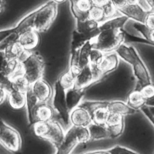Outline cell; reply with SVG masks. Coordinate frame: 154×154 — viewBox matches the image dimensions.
Returning a JSON list of instances; mask_svg holds the SVG:
<instances>
[{
  "instance_id": "6da1fadb",
  "label": "cell",
  "mask_w": 154,
  "mask_h": 154,
  "mask_svg": "<svg viewBox=\"0 0 154 154\" xmlns=\"http://www.w3.org/2000/svg\"><path fill=\"white\" fill-rule=\"evenodd\" d=\"M125 33L122 28L100 31L96 37L91 40L92 47L103 52L116 51L125 41Z\"/></svg>"
},
{
  "instance_id": "7a4b0ae2",
  "label": "cell",
  "mask_w": 154,
  "mask_h": 154,
  "mask_svg": "<svg viewBox=\"0 0 154 154\" xmlns=\"http://www.w3.org/2000/svg\"><path fill=\"white\" fill-rule=\"evenodd\" d=\"M32 127L37 137L49 141L56 147L61 144L65 135L62 126L55 121L36 122Z\"/></svg>"
},
{
  "instance_id": "3957f363",
  "label": "cell",
  "mask_w": 154,
  "mask_h": 154,
  "mask_svg": "<svg viewBox=\"0 0 154 154\" xmlns=\"http://www.w3.org/2000/svg\"><path fill=\"white\" fill-rule=\"evenodd\" d=\"M122 59L132 66L134 74L142 87L152 83L146 66L134 47L130 46L124 52Z\"/></svg>"
},
{
  "instance_id": "277c9868",
  "label": "cell",
  "mask_w": 154,
  "mask_h": 154,
  "mask_svg": "<svg viewBox=\"0 0 154 154\" xmlns=\"http://www.w3.org/2000/svg\"><path fill=\"white\" fill-rule=\"evenodd\" d=\"M57 13V3L51 1L35 10L32 29L37 32L46 31L54 20Z\"/></svg>"
},
{
  "instance_id": "5b68a950",
  "label": "cell",
  "mask_w": 154,
  "mask_h": 154,
  "mask_svg": "<svg viewBox=\"0 0 154 154\" xmlns=\"http://www.w3.org/2000/svg\"><path fill=\"white\" fill-rule=\"evenodd\" d=\"M0 142L6 150L12 153H17L21 149L22 138L20 133L2 120L0 125Z\"/></svg>"
},
{
  "instance_id": "8992f818",
  "label": "cell",
  "mask_w": 154,
  "mask_h": 154,
  "mask_svg": "<svg viewBox=\"0 0 154 154\" xmlns=\"http://www.w3.org/2000/svg\"><path fill=\"white\" fill-rule=\"evenodd\" d=\"M21 63L23 74L31 84L42 78L45 63L38 55L31 53Z\"/></svg>"
},
{
  "instance_id": "52a82bcc",
  "label": "cell",
  "mask_w": 154,
  "mask_h": 154,
  "mask_svg": "<svg viewBox=\"0 0 154 154\" xmlns=\"http://www.w3.org/2000/svg\"><path fill=\"white\" fill-rule=\"evenodd\" d=\"M65 90L59 84L58 81L54 85V93L52 105L54 110L65 125H68L70 122V113L66 102Z\"/></svg>"
},
{
  "instance_id": "ba28073f",
  "label": "cell",
  "mask_w": 154,
  "mask_h": 154,
  "mask_svg": "<svg viewBox=\"0 0 154 154\" xmlns=\"http://www.w3.org/2000/svg\"><path fill=\"white\" fill-rule=\"evenodd\" d=\"M54 116V109L46 103L38 102L31 111L27 113L29 125L36 122H49L52 120Z\"/></svg>"
},
{
  "instance_id": "9c48e42d",
  "label": "cell",
  "mask_w": 154,
  "mask_h": 154,
  "mask_svg": "<svg viewBox=\"0 0 154 154\" xmlns=\"http://www.w3.org/2000/svg\"><path fill=\"white\" fill-rule=\"evenodd\" d=\"M102 76V75L97 69L89 64L83 67L76 76L73 87L85 89L87 87L98 81Z\"/></svg>"
},
{
  "instance_id": "30bf717a",
  "label": "cell",
  "mask_w": 154,
  "mask_h": 154,
  "mask_svg": "<svg viewBox=\"0 0 154 154\" xmlns=\"http://www.w3.org/2000/svg\"><path fill=\"white\" fill-rule=\"evenodd\" d=\"M120 13L132 19L138 23L144 24L146 17L149 12L145 11L137 2L128 3L126 5L117 10Z\"/></svg>"
},
{
  "instance_id": "8fae6325",
  "label": "cell",
  "mask_w": 154,
  "mask_h": 154,
  "mask_svg": "<svg viewBox=\"0 0 154 154\" xmlns=\"http://www.w3.org/2000/svg\"><path fill=\"white\" fill-rule=\"evenodd\" d=\"M79 143L76 134V128L72 126L66 132L62 142L57 147L55 154H70Z\"/></svg>"
},
{
  "instance_id": "7c38bea8",
  "label": "cell",
  "mask_w": 154,
  "mask_h": 154,
  "mask_svg": "<svg viewBox=\"0 0 154 154\" xmlns=\"http://www.w3.org/2000/svg\"><path fill=\"white\" fill-rule=\"evenodd\" d=\"M31 88L39 102L47 103L52 96V90L51 85L42 78L32 83Z\"/></svg>"
},
{
  "instance_id": "4fadbf2b",
  "label": "cell",
  "mask_w": 154,
  "mask_h": 154,
  "mask_svg": "<svg viewBox=\"0 0 154 154\" xmlns=\"http://www.w3.org/2000/svg\"><path fill=\"white\" fill-rule=\"evenodd\" d=\"M1 55L7 60L16 59L22 63L31 54L28 50L24 49L17 42L8 46L4 51H1Z\"/></svg>"
},
{
  "instance_id": "5bb4252c",
  "label": "cell",
  "mask_w": 154,
  "mask_h": 154,
  "mask_svg": "<svg viewBox=\"0 0 154 154\" xmlns=\"http://www.w3.org/2000/svg\"><path fill=\"white\" fill-rule=\"evenodd\" d=\"M2 63L1 69V75L7 76L11 79L18 75H23L22 63L17 60L13 59L7 60L2 56Z\"/></svg>"
},
{
  "instance_id": "9a60e30c",
  "label": "cell",
  "mask_w": 154,
  "mask_h": 154,
  "mask_svg": "<svg viewBox=\"0 0 154 154\" xmlns=\"http://www.w3.org/2000/svg\"><path fill=\"white\" fill-rule=\"evenodd\" d=\"M70 122L76 127H88L91 123L90 114L85 109L77 106L70 113Z\"/></svg>"
},
{
  "instance_id": "2e32d148",
  "label": "cell",
  "mask_w": 154,
  "mask_h": 154,
  "mask_svg": "<svg viewBox=\"0 0 154 154\" xmlns=\"http://www.w3.org/2000/svg\"><path fill=\"white\" fill-rule=\"evenodd\" d=\"M119 64V58L117 53H109L104 55L101 62L96 67L103 76L116 69Z\"/></svg>"
},
{
  "instance_id": "e0dca14e",
  "label": "cell",
  "mask_w": 154,
  "mask_h": 154,
  "mask_svg": "<svg viewBox=\"0 0 154 154\" xmlns=\"http://www.w3.org/2000/svg\"><path fill=\"white\" fill-rule=\"evenodd\" d=\"M100 32L99 28L90 32H79L74 31L72 35V51H78L88 41L96 37Z\"/></svg>"
},
{
  "instance_id": "ac0fdd59",
  "label": "cell",
  "mask_w": 154,
  "mask_h": 154,
  "mask_svg": "<svg viewBox=\"0 0 154 154\" xmlns=\"http://www.w3.org/2000/svg\"><path fill=\"white\" fill-rule=\"evenodd\" d=\"M38 38L37 31L31 28L25 31L20 35L18 42L24 49L29 51L37 46L39 41Z\"/></svg>"
},
{
  "instance_id": "d6986e66",
  "label": "cell",
  "mask_w": 154,
  "mask_h": 154,
  "mask_svg": "<svg viewBox=\"0 0 154 154\" xmlns=\"http://www.w3.org/2000/svg\"><path fill=\"white\" fill-rule=\"evenodd\" d=\"M85 89L72 87L66 90V99L67 108L70 112L78 106L84 95Z\"/></svg>"
},
{
  "instance_id": "ffe728a7",
  "label": "cell",
  "mask_w": 154,
  "mask_h": 154,
  "mask_svg": "<svg viewBox=\"0 0 154 154\" xmlns=\"http://www.w3.org/2000/svg\"><path fill=\"white\" fill-rule=\"evenodd\" d=\"M107 109L109 112L122 116L131 115L135 113L136 110L130 107L126 102L122 100H112L109 102Z\"/></svg>"
},
{
  "instance_id": "44dd1931",
  "label": "cell",
  "mask_w": 154,
  "mask_h": 154,
  "mask_svg": "<svg viewBox=\"0 0 154 154\" xmlns=\"http://www.w3.org/2000/svg\"><path fill=\"white\" fill-rule=\"evenodd\" d=\"M7 99L9 105L14 109H21L26 106V94L13 90L9 92Z\"/></svg>"
},
{
  "instance_id": "7402d4cb",
  "label": "cell",
  "mask_w": 154,
  "mask_h": 154,
  "mask_svg": "<svg viewBox=\"0 0 154 154\" xmlns=\"http://www.w3.org/2000/svg\"><path fill=\"white\" fill-rule=\"evenodd\" d=\"M88 129L90 135V140H100L109 138V134L106 125L91 123Z\"/></svg>"
},
{
  "instance_id": "603a6c76",
  "label": "cell",
  "mask_w": 154,
  "mask_h": 154,
  "mask_svg": "<svg viewBox=\"0 0 154 154\" xmlns=\"http://www.w3.org/2000/svg\"><path fill=\"white\" fill-rule=\"evenodd\" d=\"M126 103L130 107L137 111L141 109L146 105V100L140 90H135L128 94Z\"/></svg>"
},
{
  "instance_id": "cb8c5ba5",
  "label": "cell",
  "mask_w": 154,
  "mask_h": 154,
  "mask_svg": "<svg viewBox=\"0 0 154 154\" xmlns=\"http://www.w3.org/2000/svg\"><path fill=\"white\" fill-rule=\"evenodd\" d=\"M11 87L12 90H15L24 94L30 89L31 84L23 75H18L11 79Z\"/></svg>"
},
{
  "instance_id": "d4e9b609",
  "label": "cell",
  "mask_w": 154,
  "mask_h": 154,
  "mask_svg": "<svg viewBox=\"0 0 154 154\" xmlns=\"http://www.w3.org/2000/svg\"><path fill=\"white\" fill-rule=\"evenodd\" d=\"M129 18L124 15L113 19H109L100 23L99 26L100 31L108 29L122 28Z\"/></svg>"
},
{
  "instance_id": "484cf974",
  "label": "cell",
  "mask_w": 154,
  "mask_h": 154,
  "mask_svg": "<svg viewBox=\"0 0 154 154\" xmlns=\"http://www.w3.org/2000/svg\"><path fill=\"white\" fill-rule=\"evenodd\" d=\"M92 47L91 40L87 42L79 51V66L81 69L90 64V54Z\"/></svg>"
},
{
  "instance_id": "4316f807",
  "label": "cell",
  "mask_w": 154,
  "mask_h": 154,
  "mask_svg": "<svg viewBox=\"0 0 154 154\" xmlns=\"http://www.w3.org/2000/svg\"><path fill=\"white\" fill-rule=\"evenodd\" d=\"M100 24V22L90 18L84 21H76V31L79 32H90L98 29Z\"/></svg>"
},
{
  "instance_id": "83f0119b",
  "label": "cell",
  "mask_w": 154,
  "mask_h": 154,
  "mask_svg": "<svg viewBox=\"0 0 154 154\" xmlns=\"http://www.w3.org/2000/svg\"><path fill=\"white\" fill-rule=\"evenodd\" d=\"M75 79L76 77L69 69L60 75L58 79V82L65 90H67L74 87Z\"/></svg>"
},
{
  "instance_id": "f1b7e54d",
  "label": "cell",
  "mask_w": 154,
  "mask_h": 154,
  "mask_svg": "<svg viewBox=\"0 0 154 154\" xmlns=\"http://www.w3.org/2000/svg\"><path fill=\"white\" fill-rule=\"evenodd\" d=\"M109 102L103 100H94V101H85L79 104L81 106L89 112L91 114L94 111L100 108H107Z\"/></svg>"
},
{
  "instance_id": "f546056e",
  "label": "cell",
  "mask_w": 154,
  "mask_h": 154,
  "mask_svg": "<svg viewBox=\"0 0 154 154\" xmlns=\"http://www.w3.org/2000/svg\"><path fill=\"white\" fill-rule=\"evenodd\" d=\"M140 90L146 100V105L154 106V85L152 83L145 85Z\"/></svg>"
},
{
  "instance_id": "4dcf8cb0",
  "label": "cell",
  "mask_w": 154,
  "mask_h": 154,
  "mask_svg": "<svg viewBox=\"0 0 154 154\" xmlns=\"http://www.w3.org/2000/svg\"><path fill=\"white\" fill-rule=\"evenodd\" d=\"M109 112L107 108H100L93 112L90 115L92 122L98 125H105Z\"/></svg>"
},
{
  "instance_id": "1f68e13d",
  "label": "cell",
  "mask_w": 154,
  "mask_h": 154,
  "mask_svg": "<svg viewBox=\"0 0 154 154\" xmlns=\"http://www.w3.org/2000/svg\"><path fill=\"white\" fill-rule=\"evenodd\" d=\"M89 18L102 23L105 20L102 7L93 4L89 11Z\"/></svg>"
},
{
  "instance_id": "d6a6232c",
  "label": "cell",
  "mask_w": 154,
  "mask_h": 154,
  "mask_svg": "<svg viewBox=\"0 0 154 154\" xmlns=\"http://www.w3.org/2000/svg\"><path fill=\"white\" fill-rule=\"evenodd\" d=\"M104 54L101 51L92 48L90 54V64L93 67H97L103 58Z\"/></svg>"
},
{
  "instance_id": "836d02e7",
  "label": "cell",
  "mask_w": 154,
  "mask_h": 154,
  "mask_svg": "<svg viewBox=\"0 0 154 154\" xmlns=\"http://www.w3.org/2000/svg\"><path fill=\"white\" fill-rule=\"evenodd\" d=\"M71 10L73 15L76 18V21H84L89 19V12H83L76 7L73 0H70Z\"/></svg>"
},
{
  "instance_id": "e575fe53",
  "label": "cell",
  "mask_w": 154,
  "mask_h": 154,
  "mask_svg": "<svg viewBox=\"0 0 154 154\" xmlns=\"http://www.w3.org/2000/svg\"><path fill=\"white\" fill-rule=\"evenodd\" d=\"M76 134L79 143H85L90 140L88 127H76Z\"/></svg>"
},
{
  "instance_id": "d590c367",
  "label": "cell",
  "mask_w": 154,
  "mask_h": 154,
  "mask_svg": "<svg viewBox=\"0 0 154 154\" xmlns=\"http://www.w3.org/2000/svg\"><path fill=\"white\" fill-rule=\"evenodd\" d=\"M106 127L109 132V138H116L122 134L125 127V122H122L120 123Z\"/></svg>"
},
{
  "instance_id": "8d00e7d4",
  "label": "cell",
  "mask_w": 154,
  "mask_h": 154,
  "mask_svg": "<svg viewBox=\"0 0 154 154\" xmlns=\"http://www.w3.org/2000/svg\"><path fill=\"white\" fill-rule=\"evenodd\" d=\"M102 7L103 9L105 20L106 19H109L110 17L113 16L117 10V9L114 7V5L110 1L102 5Z\"/></svg>"
},
{
  "instance_id": "74e56055",
  "label": "cell",
  "mask_w": 154,
  "mask_h": 154,
  "mask_svg": "<svg viewBox=\"0 0 154 154\" xmlns=\"http://www.w3.org/2000/svg\"><path fill=\"white\" fill-rule=\"evenodd\" d=\"M111 154H140L125 147L116 145L108 150Z\"/></svg>"
},
{
  "instance_id": "f35d334b",
  "label": "cell",
  "mask_w": 154,
  "mask_h": 154,
  "mask_svg": "<svg viewBox=\"0 0 154 154\" xmlns=\"http://www.w3.org/2000/svg\"><path fill=\"white\" fill-rule=\"evenodd\" d=\"M122 122H125L123 116L109 112L108 116L105 125L106 126H112V125L120 123Z\"/></svg>"
},
{
  "instance_id": "ab89813d",
  "label": "cell",
  "mask_w": 154,
  "mask_h": 154,
  "mask_svg": "<svg viewBox=\"0 0 154 154\" xmlns=\"http://www.w3.org/2000/svg\"><path fill=\"white\" fill-rule=\"evenodd\" d=\"M79 10L83 12H89L93 5L91 0H73Z\"/></svg>"
},
{
  "instance_id": "60d3db41",
  "label": "cell",
  "mask_w": 154,
  "mask_h": 154,
  "mask_svg": "<svg viewBox=\"0 0 154 154\" xmlns=\"http://www.w3.org/2000/svg\"><path fill=\"white\" fill-rule=\"evenodd\" d=\"M144 25L150 29H154V12H149L145 20Z\"/></svg>"
},
{
  "instance_id": "b9f144b4",
  "label": "cell",
  "mask_w": 154,
  "mask_h": 154,
  "mask_svg": "<svg viewBox=\"0 0 154 154\" xmlns=\"http://www.w3.org/2000/svg\"><path fill=\"white\" fill-rule=\"evenodd\" d=\"M140 110L144 114V115L146 116V117L150 121V122L154 126V116L151 113L149 107L147 105H144L143 107L141 108V109Z\"/></svg>"
},
{
  "instance_id": "7bdbcfd3",
  "label": "cell",
  "mask_w": 154,
  "mask_h": 154,
  "mask_svg": "<svg viewBox=\"0 0 154 154\" xmlns=\"http://www.w3.org/2000/svg\"><path fill=\"white\" fill-rule=\"evenodd\" d=\"M9 94V91L2 86H1L0 89V103L2 104L7 98Z\"/></svg>"
},
{
  "instance_id": "ee69618b",
  "label": "cell",
  "mask_w": 154,
  "mask_h": 154,
  "mask_svg": "<svg viewBox=\"0 0 154 154\" xmlns=\"http://www.w3.org/2000/svg\"><path fill=\"white\" fill-rule=\"evenodd\" d=\"M114 7L118 10L128 4V0H109Z\"/></svg>"
},
{
  "instance_id": "f6af8a7d",
  "label": "cell",
  "mask_w": 154,
  "mask_h": 154,
  "mask_svg": "<svg viewBox=\"0 0 154 154\" xmlns=\"http://www.w3.org/2000/svg\"><path fill=\"white\" fill-rule=\"evenodd\" d=\"M91 1L94 5L102 7V5L109 2V0H91Z\"/></svg>"
},
{
  "instance_id": "bcb514c9",
  "label": "cell",
  "mask_w": 154,
  "mask_h": 154,
  "mask_svg": "<svg viewBox=\"0 0 154 154\" xmlns=\"http://www.w3.org/2000/svg\"><path fill=\"white\" fill-rule=\"evenodd\" d=\"M85 154H111L108 150H97V151H93L86 153Z\"/></svg>"
},
{
  "instance_id": "7dc6e473",
  "label": "cell",
  "mask_w": 154,
  "mask_h": 154,
  "mask_svg": "<svg viewBox=\"0 0 154 154\" xmlns=\"http://www.w3.org/2000/svg\"><path fill=\"white\" fill-rule=\"evenodd\" d=\"M147 1L152 8V11L154 12V0H147Z\"/></svg>"
},
{
  "instance_id": "c3c4849f",
  "label": "cell",
  "mask_w": 154,
  "mask_h": 154,
  "mask_svg": "<svg viewBox=\"0 0 154 154\" xmlns=\"http://www.w3.org/2000/svg\"><path fill=\"white\" fill-rule=\"evenodd\" d=\"M150 110L151 111V113L152 114V115L154 116V106H152V107H149Z\"/></svg>"
},
{
  "instance_id": "681fc988",
  "label": "cell",
  "mask_w": 154,
  "mask_h": 154,
  "mask_svg": "<svg viewBox=\"0 0 154 154\" xmlns=\"http://www.w3.org/2000/svg\"><path fill=\"white\" fill-rule=\"evenodd\" d=\"M53 1H55V2H57V3H61V2H64L65 0H53Z\"/></svg>"
},
{
  "instance_id": "f907efd6",
  "label": "cell",
  "mask_w": 154,
  "mask_h": 154,
  "mask_svg": "<svg viewBox=\"0 0 154 154\" xmlns=\"http://www.w3.org/2000/svg\"><path fill=\"white\" fill-rule=\"evenodd\" d=\"M150 46H153V47H154V44H153V45H150Z\"/></svg>"
}]
</instances>
